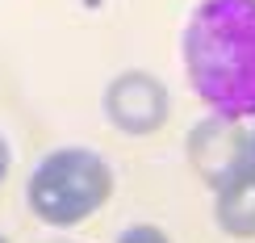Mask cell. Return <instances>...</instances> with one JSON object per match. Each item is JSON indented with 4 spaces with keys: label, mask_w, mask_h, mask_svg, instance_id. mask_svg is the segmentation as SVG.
<instances>
[{
    "label": "cell",
    "mask_w": 255,
    "mask_h": 243,
    "mask_svg": "<svg viewBox=\"0 0 255 243\" xmlns=\"http://www.w3.org/2000/svg\"><path fill=\"white\" fill-rule=\"evenodd\" d=\"M184 76L214 118H255V0H197L180 38Z\"/></svg>",
    "instance_id": "1"
},
{
    "label": "cell",
    "mask_w": 255,
    "mask_h": 243,
    "mask_svg": "<svg viewBox=\"0 0 255 243\" xmlns=\"http://www.w3.org/2000/svg\"><path fill=\"white\" fill-rule=\"evenodd\" d=\"M118 243H172V235H167L163 227H155V223H134V227H126Z\"/></svg>",
    "instance_id": "6"
},
{
    "label": "cell",
    "mask_w": 255,
    "mask_h": 243,
    "mask_svg": "<svg viewBox=\"0 0 255 243\" xmlns=\"http://www.w3.org/2000/svg\"><path fill=\"white\" fill-rule=\"evenodd\" d=\"M214 218L230 239H255V168L214 193Z\"/></svg>",
    "instance_id": "5"
},
{
    "label": "cell",
    "mask_w": 255,
    "mask_h": 243,
    "mask_svg": "<svg viewBox=\"0 0 255 243\" xmlns=\"http://www.w3.org/2000/svg\"><path fill=\"white\" fill-rule=\"evenodd\" d=\"M59 243H71V239H59Z\"/></svg>",
    "instance_id": "10"
},
{
    "label": "cell",
    "mask_w": 255,
    "mask_h": 243,
    "mask_svg": "<svg viewBox=\"0 0 255 243\" xmlns=\"http://www.w3.org/2000/svg\"><path fill=\"white\" fill-rule=\"evenodd\" d=\"M8 164H13V147H8V139L0 134V181L8 176Z\"/></svg>",
    "instance_id": "7"
},
{
    "label": "cell",
    "mask_w": 255,
    "mask_h": 243,
    "mask_svg": "<svg viewBox=\"0 0 255 243\" xmlns=\"http://www.w3.org/2000/svg\"><path fill=\"white\" fill-rule=\"evenodd\" d=\"M251 147H255V130H251Z\"/></svg>",
    "instance_id": "8"
},
{
    "label": "cell",
    "mask_w": 255,
    "mask_h": 243,
    "mask_svg": "<svg viewBox=\"0 0 255 243\" xmlns=\"http://www.w3.org/2000/svg\"><path fill=\"white\" fill-rule=\"evenodd\" d=\"M188 164H193V172L205 181L209 189L230 185L235 176L251 172L255 168V147H251V130L243 122H230V118H214V113H205L193 130H188Z\"/></svg>",
    "instance_id": "3"
},
{
    "label": "cell",
    "mask_w": 255,
    "mask_h": 243,
    "mask_svg": "<svg viewBox=\"0 0 255 243\" xmlns=\"http://www.w3.org/2000/svg\"><path fill=\"white\" fill-rule=\"evenodd\" d=\"M0 243H8V239H4V235H0Z\"/></svg>",
    "instance_id": "9"
},
{
    "label": "cell",
    "mask_w": 255,
    "mask_h": 243,
    "mask_svg": "<svg viewBox=\"0 0 255 243\" xmlns=\"http://www.w3.org/2000/svg\"><path fill=\"white\" fill-rule=\"evenodd\" d=\"M113 197V168L92 147H59L42 155L25 181V206L38 223L76 227Z\"/></svg>",
    "instance_id": "2"
},
{
    "label": "cell",
    "mask_w": 255,
    "mask_h": 243,
    "mask_svg": "<svg viewBox=\"0 0 255 243\" xmlns=\"http://www.w3.org/2000/svg\"><path fill=\"white\" fill-rule=\"evenodd\" d=\"M101 109L122 134H138V139H142V134H155L159 126L167 122L172 97H167V84L159 80L155 71L130 67V71H118V76L105 84Z\"/></svg>",
    "instance_id": "4"
}]
</instances>
